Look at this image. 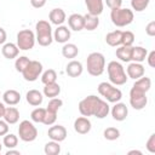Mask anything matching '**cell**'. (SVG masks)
I'll use <instances>...</instances> for the list:
<instances>
[{
    "instance_id": "6da1fadb",
    "label": "cell",
    "mask_w": 155,
    "mask_h": 155,
    "mask_svg": "<svg viewBox=\"0 0 155 155\" xmlns=\"http://www.w3.org/2000/svg\"><path fill=\"white\" fill-rule=\"evenodd\" d=\"M78 109L82 116H94L97 119H104L110 113L108 102L94 94H90L81 99L79 102Z\"/></svg>"
},
{
    "instance_id": "7a4b0ae2",
    "label": "cell",
    "mask_w": 155,
    "mask_h": 155,
    "mask_svg": "<svg viewBox=\"0 0 155 155\" xmlns=\"http://www.w3.org/2000/svg\"><path fill=\"white\" fill-rule=\"evenodd\" d=\"M107 71L109 76V81L115 86H121L127 82V74L122 64L117 61H111L107 65Z\"/></svg>"
},
{
    "instance_id": "3957f363",
    "label": "cell",
    "mask_w": 155,
    "mask_h": 155,
    "mask_svg": "<svg viewBox=\"0 0 155 155\" xmlns=\"http://www.w3.org/2000/svg\"><path fill=\"white\" fill-rule=\"evenodd\" d=\"M35 39L40 46H50L53 41V33H52V27L51 23L47 21H39L35 24Z\"/></svg>"
},
{
    "instance_id": "277c9868",
    "label": "cell",
    "mask_w": 155,
    "mask_h": 155,
    "mask_svg": "<svg viewBox=\"0 0 155 155\" xmlns=\"http://www.w3.org/2000/svg\"><path fill=\"white\" fill-rule=\"evenodd\" d=\"M87 73L91 76H99L105 69V58L101 52H91L86 58Z\"/></svg>"
},
{
    "instance_id": "5b68a950",
    "label": "cell",
    "mask_w": 155,
    "mask_h": 155,
    "mask_svg": "<svg viewBox=\"0 0 155 155\" xmlns=\"http://www.w3.org/2000/svg\"><path fill=\"white\" fill-rule=\"evenodd\" d=\"M133 18H134L133 11L127 7H117V8H113L110 11V19H111L113 24L119 28L131 24L133 22Z\"/></svg>"
},
{
    "instance_id": "8992f818",
    "label": "cell",
    "mask_w": 155,
    "mask_h": 155,
    "mask_svg": "<svg viewBox=\"0 0 155 155\" xmlns=\"http://www.w3.org/2000/svg\"><path fill=\"white\" fill-rule=\"evenodd\" d=\"M98 93L104 97V99L109 103H116L122 98V92L120 88H117L115 85H113L111 82H107L103 81L98 85L97 87Z\"/></svg>"
},
{
    "instance_id": "52a82bcc",
    "label": "cell",
    "mask_w": 155,
    "mask_h": 155,
    "mask_svg": "<svg viewBox=\"0 0 155 155\" xmlns=\"http://www.w3.org/2000/svg\"><path fill=\"white\" fill-rule=\"evenodd\" d=\"M17 46L19 50L22 51H28V50H31L36 42V39H35V34L33 30L30 29H22L17 33Z\"/></svg>"
},
{
    "instance_id": "ba28073f",
    "label": "cell",
    "mask_w": 155,
    "mask_h": 155,
    "mask_svg": "<svg viewBox=\"0 0 155 155\" xmlns=\"http://www.w3.org/2000/svg\"><path fill=\"white\" fill-rule=\"evenodd\" d=\"M18 136L19 139L23 142H33L38 137V128L34 126V124L29 120H23L19 122L18 126Z\"/></svg>"
},
{
    "instance_id": "9c48e42d",
    "label": "cell",
    "mask_w": 155,
    "mask_h": 155,
    "mask_svg": "<svg viewBox=\"0 0 155 155\" xmlns=\"http://www.w3.org/2000/svg\"><path fill=\"white\" fill-rule=\"evenodd\" d=\"M41 73H42V64L39 61H30L28 63V65L25 67V69L22 71V75L25 81L33 82V81L38 80V78L41 75Z\"/></svg>"
},
{
    "instance_id": "30bf717a",
    "label": "cell",
    "mask_w": 155,
    "mask_h": 155,
    "mask_svg": "<svg viewBox=\"0 0 155 155\" xmlns=\"http://www.w3.org/2000/svg\"><path fill=\"white\" fill-rule=\"evenodd\" d=\"M130 104H131V107L133 109L142 110L148 104L147 93L140 92V91H138V90H136V88L132 87L131 91H130Z\"/></svg>"
},
{
    "instance_id": "8fae6325",
    "label": "cell",
    "mask_w": 155,
    "mask_h": 155,
    "mask_svg": "<svg viewBox=\"0 0 155 155\" xmlns=\"http://www.w3.org/2000/svg\"><path fill=\"white\" fill-rule=\"evenodd\" d=\"M110 114L113 116L114 120L116 121H124L126 120L127 115H128V108L126 107L125 103H121L120 101L114 103V105L110 109Z\"/></svg>"
},
{
    "instance_id": "7c38bea8",
    "label": "cell",
    "mask_w": 155,
    "mask_h": 155,
    "mask_svg": "<svg viewBox=\"0 0 155 155\" xmlns=\"http://www.w3.org/2000/svg\"><path fill=\"white\" fill-rule=\"evenodd\" d=\"M47 136L51 140H56L61 143L67 138V128L62 125H53L48 128Z\"/></svg>"
},
{
    "instance_id": "4fadbf2b",
    "label": "cell",
    "mask_w": 155,
    "mask_h": 155,
    "mask_svg": "<svg viewBox=\"0 0 155 155\" xmlns=\"http://www.w3.org/2000/svg\"><path fill=\"white\" fill-rule=\"evenodd\" d=\"M144 73H145V69H144L143 64L138 63V62H131L126 68L127 78L133 79V80H137V79L142 78L144 75Z\"/></svg>"
},
{
    "instance_id": "5bb4252c",
    "label": "cell",
    "mask_w": 155,
    "mask_h": 155,
    "mask_svg": "<svg viewBox=\"0 0 155 155\" xmlns=\"http://www.w3.org/2000/svg\"><path fill=\"white\" fill-rule=\"evenodd\" d=\"M92 124L87 116H79L74 121V130L79 134H86L91 131Z\"/></svg>"
},
{
    "instance_id": "9a60e30c",
    "label": "cell",
    "mask_w": 155,
    "mask_h": 155,
    "mask_svg": "<svg viewBox=\"0 0 155 155\" xmlns=\"http://www.w3.org/2000/svg\"><path fill=\"white\" fill-rule=\"evenodd\" d=\"M70 29L67 25H57V28L53 31V40L57 41L58 44H65L70 39Z\"/></svg>"
},
{
    "instance_id": "2e32d148",
    "label": "cell",
    "mask_w": 155,
    "mask_h": 155,
    "mask_svg": "<svg viewBox=\"0 0 155 155\" xmlns=\"http://www.w3.org/2000/svg\"><path fill=\"white\" fill-rule=\"evenodd\" d=\"M65 19H67V15H65L64 10H62L59 7L58 8H52L48 13V21L54 25L63 24L65 22Z\"/></svg>"
},
{
    "instance_id": "e0dca14e",
    "label": "cell",
    "mask_w": 155,
    "mask_h": 155,
    "mask_svg": "<svg viewBox=\"0 0 155 155\" xmlns=\"http://www.w3.org/2000/svg\"><path fill=\"white\" fill-rule=\"evenodd\" d=\"M68 25L70 30L80 31L84 29V16L80 13H73L68 17Z\"/></svg>"
},
{
    "instance_id": "ac0fdd59",
    "label": "cell",
    "mask_w": 155,
    "mask_h": 155,
    "mask_svg": "<svg viewBox=\"0 0 155 155\" xmlns=\"http://www.w3.org/2000/svg\"><path fill=\"white\" fill-rule=\"evenodd\" d=\"M82 70H84V67H82L81 62L75 61V59L70 61L67 64V67H65V73L70 78H78V76H80L82 74Z\"/></svg>"
},
{
    "instance_id": "d6986e66",
    "label": "cell",
    "mask_w": 155,
    "mask_h": 155,
    "mask_svg": "<svg viewBox=\"0 0 155 155\" xmlns=\"http://www.w3.org/2000/svg\"><path fill=\"white\" fill-rule=\"evenodd\" d=\"M85 5L87 7L88 13H91L93 16H99L104 10L103 0H85Z\"/></svg>"
},
{
    "instance_id": "ffe728a7",
    "label": "cell",
    "mask_w": 155,
    "mask_h": 155,
    "mask_svg": "<svg viewBox=\"0 0 155 155\" xmlns=\"http://www.w3.org/2000/svg\"><path fill=\"white\" fill-rule=\"evenodd\" d=\"M1 53L5 58L7 59H15L18 57V53H19V48L16 44L13 42H5L2 45V48H1Z\"/></svg>"
},
{
    "instance_id": "44dd1931",
    "label": "cell",
    "mask_w": 155,
    "mask_h": 155,
    "mask_svg": "<svg viewBox=\"0 0 155 155\" xmlns=\"http://www.w3.org/2000/svg\"><path fill=\"white\" fill-rule=\"evenodd\" d=\"M25 101L33 107H39L44 101V94L38 90H29L25 93Z\"/></svg>"
},
{
    "instance_id": "7402d4cb",
    "label": "cell",
    "mask_w": 155,
    "mask_h": 155,
    "mask_svg": "<svg viewBox=\"0 0 155 155\" xmlns=\"http://www.w3.org/2000/svg\"><path fill=\"white\" fill-rule=\"evenodd\" d=\"M2 101L7 105H16L21 101V93L16 90H7L2 93Z\"/></svg>"
},
{
    "instance_id": "603a6c76",
    "label": "cell",
    "mask_w": 155,
    "mask_h": 155,
    "mask_svg": "<svg viewBox=\"0 0 155 155\" xmlns=\"http://www.w3.org/2000/svg\"><path fill=\"white\" fill-rule=\"evenodd\" d=\"M147 54H148V50L143 46H132V48H131V61L132 62L142 63L143 61H145Z\"/></svg>"
},
{
    "instance_id": "cb8c5ba5",
    "label": "cell",
    "mask_w": 155,
    "mask_h": 155,
    "mask_svg": "<svg viewBox=\"0 0 155 155\" xmlns=\"http://www.w3.org/2000/svg\"><path fill=\"white\" fill-rule=\"evenodd\" d=\"M2 119L8 125H15L19 120V110L17 108H15V107H7L5 109V113H4Z\"/></svg>"
},
{
    "instance_id": "d4e9b609",
    "label": "cell",
    "mask_w": 155,
    "mask_h": 155,
    "mask_svg": "<svg viewBox=\"0 0 155 155\" xmlns=\"http://www.w3.org/2000/svg\"><path fill=\"white\" fill-rule=\"evenodd\" d=\"M121 36H122V30H120V29L113 30L105 35V42L109 46L117 47L121 45Z\"/></svg>"
},
{
    "instance_id": "484cf974",
    "label": "cell",
    "mask_w": 155,
    "mask_h": 155,
    "mask_svg": "<svg viewBox=\"0 0 155 155\" xmlns=\"http://www.w3.org/2000/svg\"><path fill=\"white\" fill-rule=\"evenodd\" d=\"M98 25H99V18H98V16H93L91 13L84 15V29L92 31V30L97 29Z\"/></svg>"
},
{
    "instance_id": "4316f807",
    "label": "cell",
    "mask_w": 155,
    "mask_h": 155,
    "mask_svg": "<svg viewBox=\"0 0 155 155\" xmlns=\"http://www.w3.org/2000/svg\"><path fill=\"white\" fill-rule=\"evenodd\" d=\"M132 87L136 88V90H138V91H140V92L147 93L150 90V87H151V80H150V78L143 75L142 78H139V79H137L134 81V84H133Z\"/></svg>"
},
{
    "instance_id": "83f0119b",
    "label": "cell",
    "mask_w": 155,
    "mask_h": 155,
    "mask_svg": "<svg viewBox=\"0 0 155 155\" xmlns=\"http://www.w3.org/2000/svg\"><path fill=\"white\" fill-rule=\"evenodd\" d=\"M131 48L132 46H117L115 51L116 58H119L121 62H131Z\"/></svg>"
},
{
    "instance_id": "f1b7e54d",
    "label": "cell",
    "mask_w": 155,
    "mask_h": 155,
    "mask_svg": "<svg viewBox=\"0 0 155 155\" xmlns=\"http://www.w3.org/2000/svg\"><path fill=\"white\" fill-rule=\"evenodd\" d=\"M45 97L48 98H54L58 97L61 93V86L57 82H52V84H46L44 86V91H42Z\"/></svg>"
},
{
    "instance_id": "f546056e",
    "label": "cell",
    "mask_w": 155,
    "mask_h": 155,
    "mask_svg": "<svg viewBox=\"0 0 155 155\" xmlns=\"http://www.w3.org/2000/svg\"><path fill=\"white\" fill-rule=\"evenodd\" d=\"M79 53V48L75 44H70V42H65L62 47V54L64 58H69V59H73L78 56Z\"/></svg>"
},
{
    "instance_id": "4dcf8cb0",
    "label": "cell",
    "mask_w": 155,
    "mask_h": 155,
    "mask_svg": "<svg viewBox=\"0 0 155 155\" xmlns=\"http://www.w3.org/2000/svg\"><path fill=\"white\" fill-rule=\"evenodd\" d=\"M44 151L46 155H58L61 153V145L59 142L56 140H50L45 144L44 147Z\"/></svg>"
},
{
    "instance_id": "1f68e13d",
    "label": "cell",
    "mask_w": 155,
    "mask_h": 155,
    "mask_svg": "<svg viewBox=\"0 0 155 155\" xmlns=\"http://www.w3.org/2000/svg\"><path fill=\"white\" fill-rule=\"evenodd\" d=\"M40 76H41V82H42L44 85L56 82V80H57V73H56V70H53V69H47V70H45L44 73H41Z\"/></svg>"
},
{
    "instance_id": "d6a6232c",
    "label": "cell",
    "mask_w": 155,
    "mask_h": 155,
    "mask_svg": "<svg viewBox=\"0 0 155 155\" xmlns=\"http://www.w3.org/2000/svg\"><path fill=\"white\" fill-rule=\"evenodd\" d=\"M45 114H46V108H35L31 114H30V119L33 122H38V124H42L44 121V117H45Z\"/></svg>"
},
{
    "instance_id": "836d02e7",
    "label": "cell",
    "mask_w": 155,
    "mask_h": 155,
    "mask_svg": "<svg viewBox=\"0 0 155 155\" xmlns=\"http://www.w3.org/2000/svg\"><path fill=\"white\" fill-rule=\"evenodd\" d=\"M18 144V137L13 133H6L4 136V139H2V145L11 149V148H16Z\"/></svg>"
},
{
    "instance_id": "e575fe53",
    "label": "cell",
    "mask_w": 155,
    "mask_h": 155,
    "mask_svg": "<svg viewBox=\"0 0 155 155\" xmlns=\"http://www.w3.org/2000/svg\"><path fill=\"white\" fill-rule=\"evenodd\" d=\"M62 105H63V101L61 98H58V97L50 98V101L47 103V107H46V110L52 111V113H58V110Z\"/></svg>"
},
{
    "instance_id": "d590c367",
    "label": "cell",
    "mask_w": 155,
    "mask_h": 155,
    "mask_svg": "<svg viewBox=\"0 0 155 155\" xmlns=\"http://www.w3.org/2000/svg\"><path fill=\"white\" fill-rule=\"evenodd\" d=\"M150 4V0H131V7L136 12L144 11Z\"/></svg>"
},
{
    "instance_id": "8d00e7d4",
    "label": "cell",
    "mask_w": 155,
    "mask_h": 155,
    "mask_svg": "<svg viewBox=\"0 0 155 155\" xmlns=\"http://www.w3.org/2000/svg\"><path fill=\"white\" fill-rule=\"evenodd\" d=\"M103 136L107 140H116L120 137V131L116 127H107L103 132Z\"/></svg>"
},
{
    "instance_id": "74e56055",
    "label": "cell",
    "mask_w": 155,
    "mask_h": 155,
    "mask_svg": "<svg viewBox=\"0 0 155 155\" xmlns=\"http://www.w3.org/2000/svg\"><path fill=\"white\" fill-rule=\"evenodd\" d=\"M29 62H30V59H29L27 56H19V57H17V58H16V62H15V68H16V70H17L18 73H22V71L25 69V67L28 65Z\"/></svg>"
},
{
    "instance_id": "f35d334b",
    "label": "cell",
    "mask_w": 155,
    "mask_h": 155,
    "mask_svg": "<svg viewBox=\"0 0 155 155\" xmlns=\"http://www.w3.org/2000/svg\"><path fill=\"white\" fill-rule=\"evenodd\" d=\"M134 42V34L130 30H125L122 31V36H121V45L124 46H133Z\"/></svg>"
},
{
    "instance_id": "ab89813d",
    "label": "cell",
    "mask_w": 155,
    "mask_h": 155,
    "mask_svg": "<svg viewBox=\"0 0 155 155\" xmlns=\"http://www.w3.org/2000/svg\"><path fill=\"white\" fill-rule=\"evenodd\" d=\"M56 120H57V113H52V111L46 110V114H45L42 124L46 125V126H52L56 122Z\"/></svg>"
},
{
    "instance_id": "60d3db41",
    "label": "cell",
    "mask_w": 155,
    "mask_h": 155,
    "mask_svg": "<svg viewBox=\"0 0 155 155\" xmlns=\"http://www.w3.org/2000/svg\"><path fill=\"white\" fill-rule=\"evenodd\" d=\"M145 148L149 153L151 154H155V133L150 134L149 139L147 140V144H145Z\"/></svg>"
},
{
    "instance_id": "b9f144b4",
    "label": "cell",
    "mask_w": 155,
    "mask_h": 155,
    "mask_svg": "<svg viewBox=\"0 0 155 155\" xmlns=\"http://www.w3.org/2000/svg\"><path fill=\"white\" fill-rule=\"evenodd\" d=\"M104 2L107 4V6H108L110 10L121 7V5H122V0H104Z\"/></svg>"
},
{
    "instance_id": "7bdbcfd3",
    "label": "cell",
    "mask_w": 155,
    "mask_h": 155,
    "mask_svg": "<svg viewBox=\"0 0 155 155\" xmlns=\"http://www.w3.org/2000/svg\"><path fill=\"white\" fill-rule=\"evenodd\" d=\"M145 33L149 36H155V21H151L145 27Z\"/></svg>"
},
{
    "instance_id": "ee69618b",
    "label": "cell",
    "mask_w": 155,
    "mask_h": 155,
    "mask_svg": "<svg viewBox=\"0 0 155 155\" xmlns=\"http://www.w3.org/2000/svg\"><path fill=\"white\" fill-rule=\"evenodd\" d=\"M147 62L149 64V67L151 68H155V51H150L148 54H147Z\"/></svg>"
},
{
    "instance_id": "f6af8a7d",
    "label": "cell",
    "mask_w": 155,
    "mask_h": 155,
    "mask_svg": "<svg viewBox=\"0 0 155 155\" xmlns=\"http://www.w3.org/2000/svg\"><path fill=\"white\" fill-rule=\"evenodd\" d=\"M6 133H8V124L0 119V136H5Z\"/></svg>"
},
{
    "instance_id": "bcb514c9",
    "label": "cell",
    "mask_w": 155,
    "mask_h": 155,
    "mask_svg": "<svg viewBox=\"0 0 155 155\" xmlns=\"http://www.w3.org/2000/svg\"><path fill=\"white\" fill-rule=\"evenodd\" d=\"M46 1L47 0H30V5L34 8H41L46 5Z\"/></svg>"
},
{
    "instance_id": "7dc6e473",
    "label": "cell",
    "mask_w": 155,
    "mask_h": 155,
    "mask_svg": "<svg viewBox=\"0 0 155 155\" xmlns=\"http://www.w3.org/2000/svg\"><path fill=\"white\" fill-rule=\"evenodd\" d=\"M6 39H7V34H6V30L4 28L0 27V45H4L6 42Z\"/></svg>"
},
{
    "instance_id": "c3c4849f",
    "label": "cell",
    "mask_w": 155,
    "mask_h": 155,
    "mask_svg": "<svg viewBox=\"0 0 155 155\" xmlns=\"http://www.w3.org/2000/svg\"><path fill=\"white\" fill-rule=\"evenodd\" d=\"M13 154L19 155V154H21V151H19V150H13V148H11V149H8V150L6 151V155H13Z\"/></svg>"
},
{
    "instance_id": "681fc988",
    "label": "cell",
    "mask_w": 155,
    "mask_h": 155,
    "mask_svg": "<svg viewBox=\"0 0 155 155\" xmlns=\"http://www.w3.org/2000/svg\"><path fill=\"white\" fill-rule=\"evenodd\" d=\"M5 109H6V107H5V103H4V102H0V119L4 116Z\"/></svg>"
},
{
    "instance_id": "f907efd6",
    "label": "cell",
    "mask_w": 155,
    "mask_h": 155,
    "mask_svg": "<svg viewBox=\"0 0 155 155\" xmlns=\"http://www.w3.org/2000/svg\"><path fill=\"white\" fill-rule=\"evenodd\" d=\"M127 154H128V155H132V154H138V155H142V151H139V150H130Z\"/></svg>"
},
{
    "instance_id": "816d5d0a",
    "label": "cell",
    "mask_w": 155,
    "mask_h": 155,
    "mask_svg": "<svg viewBox=\"0 0 155 155\" xmlns=\"http://www.w3.org/2000/svg\"><path fill=\"white\" fill-rule=\"evenodd\" d=\"M1 149H2V143H0V153H1Z\"/></svg>"
},
{
    "instance_id": "f5cc1de1",
    "label": "cell",
    "mask_w": 155,
    "mask_h": 155,
    "mask_svg": "<svg viewBox=\"0 0 155 155\" xmlns=\"http://www.w3.org/2000/svg\"><path fill=\"white\" fill-rule=\"evenodd\" d=\"M0 97H1V92H0Z\"/></svg>"
}]
</instances>
